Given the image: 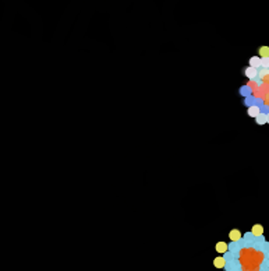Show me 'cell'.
<instances>
[{"instance_id": "2", "label": "cell", "mask_w": 269, "mask_h": 271, "mask_svg": "<svg viewBox=\"0 0 269 271\" xmlns=\"http://www.w3.org/2000/svg\"><path fill=\"white\" fill-rule=\"evenodd\" d=\"M229 238H230V240H233V242H237V240H240L241 239V232L239 231V229H232V231L229 232Z\"/></svg>"}, {"instance_id": "7", "label": "cell", "mask_w": 269, "mask_h": 271, "mask_svg": "<svg viewBox=\"0 0 269 271\" xmlns=\"http://www.w3.org/2000/svg\"><path fill=\"white\" fill-rule=\"evenodd\" d=\"M250 66L258 69V67L261 66V57H259V56H253L251 59H250Z\"/></svg>"}, {"instance_id": "6", "label": "cell", "mask_w": 269, "mask_h": 271, "mask_svg": "<svg viewBox=\"0 0 269 271\" xmlns=\"http://www.w3.org/2000/svg\"><path fill=\"white\" fill-rule=\"evenodd\" d=\"M247 113H248L250 117H257V116H258L261 112H259V108H258V106L254 105V106H250L248 110H247Z\"/></svg>"}, {"instance_id": "3", "label": "cell", "mask_w": 269, "mask_h": 271, "mask_svg": "<svg viewBox=\"0 0 269 271\" xmlns=\"http://www.w3.org/2000/svg\"><path fill=\"white\" fill-rule=\"evenodd\" d=\"M244 74H246V77H248V78H255L257 74H258V71H257L255 67L248 66L246 70H244Z\"/></svg>"}, {"instance_id": "9", "label": "cell", "mask_w": 269, "mask_h": 271, "mask_svg": "<svg viewBox=\"0 0 269 271\" xmlns=\"http://www.w3.org/2000/svg\"><path fill=\"white\" fill-rule=\"evenodd\" d=\"M255 120H257L258 125H265L266 123V115L265 113H259V115L255 117Z\"/></svg>"}, {"instance_id": "8", "label": "cell", "mask_w": 269, "mask_h": 271, "mask_svg": "<svg viewBox=\"0 0 269 271\" xmlns=\"http://www.w3.org/2000/svg\"><path fill=\"white\" fill-rule=\"evenodd\" d=\"M259 57H269V46H261L258 49Z\"/></svg>"}, {"instance_id": "5", "label": "cell", "mask_w": 269, "mask_h": 271, "mask_svg": "<svg viewBox=\"0 0 269 271\" xmlns=\"http://www.w3.org/2000/svg\"><path fill=\"white\" fill-rule=\"evenodd\" d=\"M251 233H253L254 236H261V235L264 233V226L262 225H259V224L254 225L253 229H251Z\"/></svg>"}, {"instance_id": "4", "label": "cell", "mask_w": 269, "mask_h": 271, "mask_svg": "<svg viewBox=\"0 0 269 271\" xmlns=\"http://www.w3.org/2000/svg\"><path fill=\"white\" fill-rule=\"evenodd\" d=\"M225 264H226V260H225V257H222V256H218V257L213 258V266L216 268H223Z\"/></svg>"}, {"instance_id": "1", "label": "cell", "mask_w": 269, "mask_h": 271, "mask_svg": "<svg viewBox=\"0 0 269 271\" xmlns=\"http://www.w3.org/2000/svg\"><path fill=\"white\" fill-rule=\"evenodd\" d=\"M227 249H229V246H227V243H226V242H223V240L218 242L216 245H215V250H216L218 253H220V255H223V253H226V251H227Z\"/></svg>"}, {"instance_id": "10", "label": "cell", "mask_w": 269, "mask_h": 271, "mask_svg": "<svg viewBox=\"0 0 269 271\" xmlns=\"http://www.w3.org/2000/svg\"><path fill=\"white\" fill-rule=\"evenodd\" d=\"M261 66L268 69L269 67V57H261Z\"/></svg>"}, {"instance_id": "11", "label": "cell", "mask_w": 269, "mask_h": 271, "mask_svg": "<svg viewBox=\"0 0 269 271\" xmlns=\"http://www.w3.org/2000/svg\"><path fill=\"white\" fill-rule=\"evenodd\" d=\"M266 123H269V113L266 115Z\"/></svg>"}]
</instances>
